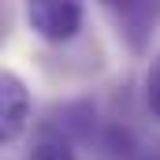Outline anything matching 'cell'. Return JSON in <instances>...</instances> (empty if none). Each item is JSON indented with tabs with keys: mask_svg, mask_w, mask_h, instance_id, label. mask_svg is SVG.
Instances as JSON below:
<instances>
[{
	"mask_svg": "<svg viewBox=\"0 0 160 160\" xmlns=\"http://www.w3.org/2000/svg\"><path fill=\"white\" fill-rule=\"evenodd\" d=\"M26 22L41 41L67 45L86 22V0H26Z\"/></svg>",
	"mask_w": 160,
	"mask_h": 160,
	"instance_id": "1",
	"label": "cell"
},
{
	"mask_svg": "<svg viewBox=\"0 0 160 160\" xmlns=\"http://www.w3.org/2000/svg\"><path fill=\"white\" fill-rule=\"evenodd\" d=\"M34 116V101H30V86L19 71H4L0 75V142H19L22 130L30 127Z\"/></svg>",
	"mask_w": 160,
	"mask_h": 160,
	"instance_id": "2",
	"label": "cell"
},
{
	"mask_svg": "<svg viewBox=\"0 0 160 160\" xmlns=\"http://www.w3.org/2000/svg\"><path fill=\"white\" fill-rule=\"evenodd\" d=\"M101 4L112 11V19H116L119 34L127 38V45H130L134 52H142L145 41H149V34H153L157 4H153V0H101Z\"/></svg>",
	"mask_w": 160,
	"mask_h": 160,
	"instance_id": "3",
	"label": "cell"
},
{
	"mask_svg": "<svg viewBox=\"0 0 160 160\" xmlns=\"http://www.w3.org/2000/svg\"><path fill=\"white\" fill-rule=\"evenodd\" d=\"M22 160H82V157L71 142H63L56 134H38V142L30 145V153Z\"/></svg>",
	"mask_w": 160,
	"mask_h": 160,
	"instance_id": "4",
	"label": "cell"
},
{
	"mask_svg": "<svg viewBox=\"0 0 160 160\" xmlns=\"http://www.w3.org/2000/svg\"><path fill=\"white\" fill-rule=\"evenodd\" d=\"M142 93H145V108H149V116L160 119V52L153 56V63H149V71H145Z\"/></svg>",
	"mask_w": 160,
	"mask_h": 160,
	"instance_id": "5",
	"label": "cell"
}]
</instances>
